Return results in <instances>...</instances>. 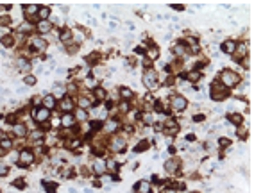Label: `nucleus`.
<instances>
[{
    "mask_svg": "<svg viewBox=\"0 0 254 193\" xmlns=\"http://www.w3.org/2000/svg\"><path fill=\"white\" fill-rule=\"evenodd\" d=\"M238 82H240V75L235 74V72H231V70H224L220 74V84H224L226 88H233Z\"/></svg>",
    "mask_w": 254,
    "mask_h": 193,
    "instance_id": "1",
    "label": "nucleus"
},
{
    "mask_svg": "<svg viewBox=\"0 0 254 193\" xmlns=\"http://www.w3.org/2000/svg\"><path fill=\"white\" fill-rule=\"evenodd\" d=\"M227 97V88L220 82H213L211 84V98L213 100H224Z\"/></svg>",
    "mask_w": 254,
    "mask_h": 193,
    "instance_id": "2",
    "label": "nucleus"
},
{
    "mask_svg": "<svg viewBox=\"0 0 254 193\" xmlns=\"http://www.w3.org/2000/svg\"><path fill=\"white\" fill-rule=\"evenodd\" d=\"M143 82H145V86H147V88H156V86H157V74H156V70L149 68V70L143 74Z\"/></svg>",
    "mask_w": 254,
    "mask_h": 193,
    "instance_id": "3",
    "label": "nucleus"
},
{
    "mask_svg": "<svg viewBox=\"0 0 254 193\" xmlns=\"http://www.w3.org/2000/svg\"><path fill=\"white\" fill-rule=\"evenodd\" d=\"M186 106H188V102H186V98L183 95H174L172 97V107H174L176 111H183Z\"/></svg>",
    "mask_w": 254,
    "mask_h": 193,
    "instance_id": "4",
    "label": "nucleus"
},
{
    "mask_svg": "<svg viewBox=\"0 0 254 193\" xmlns=\"http://www.w3.org/2000/svg\"><path fill=\"white\" fill-rule=\"evenodd\" d=\"M179 159H168L167 163H165V170L168 172V174H176L177 170H179Z\"/></svg>",
    "mask_w": 254,
    "mask_h": 193,
    "instance_id": "5",
    "label": "nucleus"
},
{
    "mask_svg": "<svg viewBox=\"0 0 254 193\" xmlns=\"http://www.w3.org/2000/svg\"><path fill=\"white\" fill-rule=\"evenodd\" d=\"M222 52H224V54H233V52H236V43L233 39L224 41V43H222Z\"/></svg>",
    "mask_w": 254,
    "mask_h": 193,
    "instance_id": "6",
    "label": "nucleus"
},
{
    "mask_svg": "<svg viewBox=\"0 0 254 193\" xmlns=\"http://www.w3.org/2000/svg\"><path fill=\"white\" fill-rule=\"evenodd\" d=\"M124 149H125V139L120 138V136H115L113 138V150L115 152H122Z\"/></svg>",
    "mask_w": 254,
    "mask_h": 193,
    "instance_id": "7",
    "label": "nucleus"
},
{
    "mask_svg": "<svg viewBox=\"0 0 254 193\" xmlns=\"http://www.w3.org/2000/svg\"><path fill=\"white\" fill-rule=\"evenodd\" d=\"M32 159H34V155L31 154L29 150H21V154H20V166H25L27 163H32Z\"/></svg>",
    "mask_w": 254,
    "mask_h": 193,
    "instance_id": "8",
    "label": "nucleus"
},
{
    "mask_svg": "<svg viewBox=\"0 0 254 193\" xmlns=\"http://www.w3.org/2000/svg\"><path fill=\"white\" fill-rule=\"evenodd\" d=\"M106 170H107V168H106V163H104V161H95V163H93V172H95V174L97 175H102V174H106Z\"/></svg>",
    "mask_w": 254,
    "mask_h": 193,
    "instance_id": "9",
    "label": "nucleus"
},
{
    "mask_svg": "<svg viewBox=\"0 0 254 193\" xmlns=\"http://www.w3.org/2000/svg\"><path fill=\"white\" fill-rule=\"evenodd\" d=\"M177 131H179V125H177V122H167V125H165V132L167 134H177Z\"/></svg>",
    "mask_w": 254,
    "mask_h": 193,
    "instance_id": "10",
    "label": "nucleus"
},
{
    "mask_svg": "<svg viewBox=\"0 0 254 193\" xmlns=\"http://www.w3.org/2000/svg\"><path fill=\"white\" fill-rule=\"evenodd\" d=\"M48 116H50V111H48L47 107H41V109L36 111V120H38V122H45Z\"/></svg>",
    "mask_w": 254,
    "mask_h": 193,
    "instance_id": "11",
    "label": "nucleus"
},
{
    "mask_svg": "<svg viewBox=\"0 0 254 193\" xmlns=\"http://www.w3.org/2000/svg\"><path fill=\"white\" fill-rule=\"evenodd\" d=\"M43 104H45V107L50 111V109L56 106V97H54V95H45V97H43Z\"/></svg>",
    "mask_w": 254,
    "mask_h": 193,
    "instance_id": "12",
    "label": "nucleus"
},
{
    "mask_svg": "<svg viewBox=\"0 0 254 193\" xmlns=\"http://www.w3.org/2000/svg\"><path fill=\"white\" fill-rule=\"evenodd\" d=\"M134 191H136V193H150V184L141 181V182H138V184H136Z\"/></svg>",
    "mask_w": 254,
    "mask_h": 193,
    "instance_id": "13",
    "label": "nucleus"
},
{
    "mask_svg": "<svg viewBox=\"0 0 254 193\" xmlns=\"http://www.w3.org/2000/svg\"><path fill=\"white\" fill-rule=\"evenodd\" d=\"M31 63L27 59H18V70L20 72H31Z\"/></svg>",
    "mask_w": 254,
    "mask_h": 193,
    "instance_id": "14",
    "label": "nucleus"
},
{
    "mask_svg": "<svg viewBox=\"0 0 254 193\" xmlns=\"http://www.w3.org/2000/svg\"><path fill=\"white\" fill-rule=\"evenodd\" d=\"M38 29H39V32H48V31L52 29V23H50V21H47V20H41V21H39V25H38Z\"/></svg>",
    "mask_w": 254,
    "mask_h": 193,
    "instance_id": "15",
    "label": "nucleus"
},
{
    "mask_svg": "<svg viewBox=\"0 0 254 193\" xmlns=\"http://www.w3.org/2000/svg\"><path fill=\"white\" fill-rule=\"evenodd\" d=\"M145 54H147V57H149V59H157V57H159V48H156V47H150V48H149Z\"/></svg>",
    "mask_w": 254,
    "mask_h": 193,
    "instance_id": "16",
    "label": "nucleus"
},
{
    "mask_svg": "<svg viewBox=\"0 0 254 193\" xmlns=\"http://www.w3.org/2000/svg\"><path fill=\"white\" fill-rule=\"evenodd\" d=\"M32 45H34L38 50H45V48H47V41H43V39H39V38L32 39Z\"/></svg>",
    "mask_w": 254,
    "mask_h": 193,
    "instance_id": "17",
    "label": "nucleus"
},
{
    "mask_svg": "<svg viewBox=\"0 0 254 193\" xmlns=\"http://www.w3.org/2000/svg\"><path fill=\"white\" fill-rule=\"evenodd\" d=\"M63 125L64 127H72L74 125V116L70 115V113H66V115L63 116Z\"/></svg>",
    "mask_w": 254,
    "mask_h": 193,
    "instance_id": "18",
    "label": "nucleus"
},
{
    "mask_svg": "<svg viewBox=\"0 0 254 193\" xmlns=\"http://www.w3.org/2000/svg\"><path fill=\"white\" fill-rule=\"evenodd\" d=\"M79 104H81V109H86V107H91V100L90 98H86V97H81L79 98Z\"/></svg>",
    "mask_w": 254,
    "mask_h": 193,
    "instance_id": "19",
    "label": "nucleus"
},
{
    "mask_svg": "<svg viewBox=\"0 0 254 193\" xmlns=\"http://www.w3.org/2000/svg\"><path fill=\"white\" fill-rule=\"evenodd\" d=\"M38 11H39L38 5H25V15H27V16H32V15H36Z\"/></svg>",
    "mask_w": 254,
    "mask_h": 193,
    "instance_id": "20",
    "label": "nucleus"
},
{
    "mask_svg": "<svg viewBox=\"0 0 254 193\" xmlns=\"http://www.w3.org/2000/svg\"><path fill=\"white\" fill-rule=\"evenodd\" d=\"M229 120H231V122H233L235 125H240V123L243 122V116H242V115H238V113H235V115H231V116H229Z\"/></svg>",
    "mask_w": 254,
    "mask_h": 193,
    "instance_id": "21",
    "label": "nucleus"
},
{
    "mask_svg": "<svg viewBox=\"0 0 254 193\" xmlns=\"http://www.w3.org/2000/svg\"><path fill=\"white\" fill-rule=\"evenodd\" d=\"M64 91H66V90H64L63 86H58V84L54 86V97H56V98H58V97H63L64 95Z\"/></svg>",
    "mask_w": 254,
    "mask_h": 193,
    "instance_id": "22",
    "label": "nucleus"
},
{
    "mask_svg": "<svg viewBox=\"0 0 254 193\" xmlns=\"http://www.w3.org/2000/svg\"><path fill=\"white\" fill-rule=\"evenodd\" d=\"M13 131H15V134H18V136H25V127H23L21 123L15 125V127H13Z\"/></svg>",
    "mask_w": 254,
    "mask_h": 193,
    "instance_id": "23",
    "label": "nucleus"
},
{
    "mask_svg": "<svg viewBox=\"0 0 254 193\" xmlns=\"http://www.w3.org/2000/svg\"><path fill=\"white\" fill-rule=\"evenodd\" d=\"M186 50H188V48H186V47H184L183 43H177V45H176V48H174V52H176L177 56H181V54H184Z\"/></svg>",
    "mask_w": 254,
    "mask_h": 193,
    "instance_id": "24",
    "label": "nucleus"
},
{
    "mask_svg": "<svg viewBox=\"0 0 254 193\" xmlns=\"http://www.w3.org/2000/svg\"><path fill=\"white\" fill-rule=\"evenodd\" d=\"M23 82H25L27 86H34V84H36V77H34V75H25Z\"/></svg>",
    "mask_w": 254,
    "mask_h": 193,
    "instance_id": "25",
    "label": "nucleus"
},
{
    "mask_svg": "<svg viewBox=\"0 0 254 193\" xmlns=\"http://www.w3.org/2000/svg\"><path fill=\"white\" fill-rule=\"evenodd\" d=\"M61 106H63L64 111H70V109H72V100H70V98H64V100L61 102Z\"/></svg>",
    "mask_w": 254,
    "mask_h": 193,
    "instance_id": "26",
    "label": "nucleus"
},
{
    "mask_svg": "<svg viewBox=\"0 0 254 193\" xmlns=\"http://www.w3.org/2000/svg\"><path fill=\"white\" fill-rule=\"evenodd\" d=\"M43 186L47 188V191L48 193H54V190H56V184H54V182H47V181H43Z\"/></svg>",
    "mask_w": 254,
    "mask_h": 193,
    "instance_id": "27",
    "label": "nucleus"
},
{
    "mask_svg": "<svg viewBox=\"0 0 254 193\" xmlns=\"http://www.w3.org/2000/svg\"><path fill=\"white\" fill-rule=\"evenodd\" d=\"M141 120H143V123L149 125V123H152V115H150V113H143V115H141Z\"/></svg>",
    "mask_w": 254,
    "mask_h": 193,
    "instance_id": "28",
    "label": "nucleus"
},
{
    "mask_svg": "<svg viewBox=\"0 0 254 193\" xmlns=\"http://www.w3.org/2000/svg\"><path fill=\"white\" fill-rule=\"evenodd\" d=\"M199 77H200V74H199V72H190V74H188V79H190V80H192V82H197V80H199Z\"/></svg>",
    "mask_w": 254,
    "mask_h": 193,
    "instance_id": "29",
    "label": "nucleus"
},
{
    "mask_svg": "<svg viewBox=\"0 0 254 193\" xmlns=\"http://www.w3.org/2000/svg\"><path fill=\"white\" fill-rule=\"evenodd\" d=\"M70 38H72V32L70 31H63V34H61V41H70Z\"/></svg>",
    "mask_w": 254,
    "mask_h": 193,
    "instance_id": "30",
    "label": "nucleus"
},
{
    "mask_svg": "<svg viewBox=\"0 0 254 193\" xmlns=\"http://www.w3.org/2000/svg\"><path fill=\"white\" fill-rule=\"evenodd\" d=\"M48 15H50V9L48 7H41L39 9V16L41 18H48Z\"/></svg>",
    "mask_w": 254,
    "mask_h": 193,
    "instance_id": "31",
    "label": "nucleus"
},
{
    "mask_svg": "<svg viewBox=\"0 0 254 193\" xmlns=\"http://www.w3.org/2000/svg\"><path fill=\"white\" fill-rule=\"evenodd\" d=\"M0 145H2V149H5V150H7V149H11V145H13V143H11V139L4 138V139L0 141Z\"/></svg>",
    "mask_w": 254,
    "mask_h": 193,
    "instance_id": "32",
    "label": "nucleus"
},
{
    "mask_svg": "<svg viewBox=\"0 0 254 193\" xmlns=\"http://www.w3.org/2000/svg\"><path fill=\"white\" fill-rule=\"evenodd\" d=\"M2 43H4L5 47H11V45H15V39L9 38V36H4V38H2Z\"/></svg>",
    "mask_w": 254,
    "mask_h": 193,
    "instance_id": "33",
    "label": "nucleus"
},
{
    "mask_svg": "<svg viewBox=\"0 0 254 193\" xmlns=\"http://www.w3.org/2000/svg\"><path fill=\"white\" fill-rule=\"evenodd\" d=\"M147 147H149V145H147V141H141V143H138V147L134 149V152H143Z\"/></svg>",
    "mask_w": 254,
    "mask_h": 193,
    "instance_id": "34",
    "label": "nucleus"
},
{
    "mask_svg": "<svg viewBox=\"0 0 254 193\" xmlns=\"http://www.w3.org/2000/svg\"><path fill=\"white\" fill-rule=\"evenodd\" d=\"M120 93H122L124 98H129V97L133 95V91H131V90H127V88H122V90H120Z\"/></svg>",
    "mask_w": 254,
    "mask_h": 193,
    "instance_id": "35",
    "label": "nucleus"
},
{
    "mask_svg": "<svg viewBox=\"0 0 254 193\" xmlns=\"http://www.w3.org/2000/svg\"><path fill=\"white\" fill-rule=\"evenodd\" d=\"M25 31H31V23H23L18 27V32H25Z\"/></svg>",
    "mask_w": 254,
    "mask_h": 193,
    "instance_id": "36",
    "label": "nucleus"
},
{
    "mask_svg": "<svg viewBox=\"0 0 254 193\" xmlns=\"http://www.w3.org/2000/svg\"><path fill=\"white\" fill-rule=\"evenodd\" d=\"M77 118L81 120V122H82V120H86V111H84V109H79V111H77Z\"/></svg>",
    "mask_w": 254,
    "mask_h": 193,
    "instance_id": "37",
    "label": "nucleus"
},
{
    "mask_svg": "<svg viewBox=\"0 0 254 193\" xmlns=\"http://www.w3.org/2000/svg\"><path fill=\"white\" fill-rule=\"evenodd\" d=\"M15 186H16V188H20V190H23V188H25V181H21V179L15 181Z\"/></svg>",
    "mask_w": 254,
    "mask_h": 193,
    "instance_id": "38",
    "label": "nucleus"
},
{
    "mask_svg": "<svg viewBox=\"0 0 254 193\" xmlns=\"http://www.w3.org/2000/svg\"><path fill=\"white\" fill-rule=\"evenodd\" d=\"M0 23H2V25H9V23H11V18H9V16H4V18H0Z\"/></svg>",
    "mask_w": 254,
    "mask_h": 193,
    "instance_id": "39",
    "label": "nucleus"
},
{
    "mask_svg": "<svg viewBox=\"0 0 254 193\" xmlns=\"http://www.w3.org/2000/svg\"><path fill=\"white\" fill-rule=\"evenodd\" d=\"M7 172H9V168H7L5 165H0V175H5Z\"/></svg>",
    "mask_w": 254,
    "mask_h": 193,
    "instance_id": "40",
    "label": "nucleus"
},
{
    "mask_svg": "<svg viewBox=\"0 0 254 193\" xmlns=\"http://www.w3.org/2000/svg\"><path fill=\"white\" fill-rule=\"evenodd\" d=\"M218 143H220L222 147H226V145H229V139H227V138H222V139H220Z\"/></svg>",
    "mask_w": 254,
    "mask_h": 193,
    "instance_id": "41",
    "label": "nucleus"
},
{
    "mask_svg": "<svg viewBox=\"0 0 254 193\" xmlns=\"http://www.w3.org/2000/svg\"><path fill=\"white\" fill-rule=\"evenodd\" d=\"M172 7H174L176 11H183V9H184V5H181V4H174Z\"/></svg>",
    "mask_w": 254,
    "mask_h": 193,
    "instance_id": "42",
    "label": "nucleus"
},
{
    "mask_svg": "<svg viewBox=\"0 0 254 193\" xmlns=\"http://www.w3.org/2000/svg\"><path fill=\"white\" fill-rule=\"evenodd\" d=\"M97 97H98V98H104V97H106V91H104V90H98Z\"/></svg>",
    "mask_w": 254,
    "mask_h": 193,
    "instance_id": "43",
    "label": "nucleus"
},
{
    "mask_svg": "<svg viewBox=\"0 0 254 193\" xmlns=\"http://www.w3.org/2000/svg\"><path fill=\"white\" fill-rule=\"evenodd\" d=\"M193 120H195V122H202V120H204V115H195Z\"/></svg>",
    "mask_w": 254,
    "mask_h": 193,
    "instance_id": "44",
    "label": "nucleus"
},
{
    "mask_svg": "<svg viewBox=\"0 0 254 193\" xmlns=\"http://www.w3.org/2000/svg\"><path fill=\"white\" fill-rule=\"evenodd\" d=\"M115 127H117V123H115V122H111V123H107V131H113Z\"/></svg>",
    "mask_w": 254,
    "mask_h": 193,
    "instance_id": "45",
    "label": "nucleus"
},
{
    "mask_svg": "<svg viewBox=\"0 0 254 193\" xmlns=\"http://www.w3.org/2000/svg\"><path fill=\"white\" fill-rule=\"evenodd\" d=\"M186 139H188V141H193V139H195V136H193V134H188V136H186Z\"/></svg>",
    "mask_w": 254,
    "mask_h": 193,
    "instance_id": "46",
    "label": "nucleus"
},
{
    "mask_svg": "<svg viewBox=\"0 0 254 193\" xmlns=\"http://www.w3.org/2000/svg\"><path fill=\"white\" fill-rule=\"evenodd\" d=\"M165 193H176V191H165Z\"/></svg>",
    "mask_w": 254,
    "mask_h": 193,
    "instance_id": "47",
    "label": "nucleus"
},
{
    "mask_svg": "<svg viewBox=\"0 0 254 193\" xmlns=\"http://www.w3.org/2000/svg\"><path fill=\"white\" fill-rule=\"evenodd\" d=\"M193 193H197V191H193Z\"/></svg>",
    "mask_w": 254,
    "mask_h": 193,
    "instance_id": "48",
    "label": "nucleus"
},
{
    "mask_svg": "<svg viewBox=\"0 0 254 193\" xmlns=\"http://www.w3.org/2000/svg\"><path fill=\"white\" fill-rule=\"evenodd\" d=\"M0 193H2V191H0Z\"/></svg>",
    "mask_w": 254,
    "mask_h": 193,
    "instance_id": "49",
    "label": "nucleus"
}]
</instances>
